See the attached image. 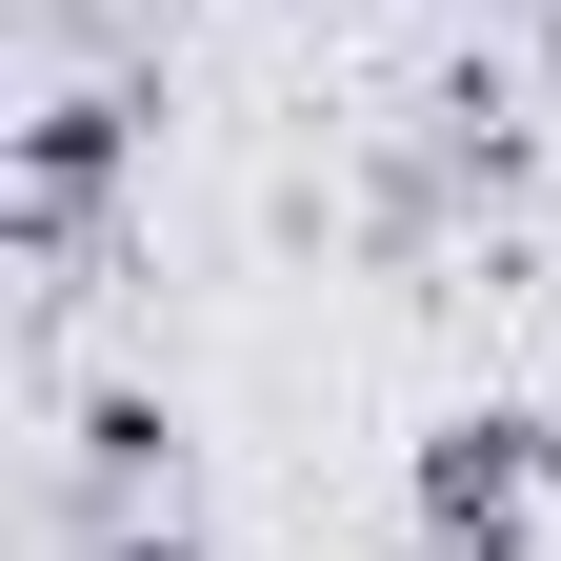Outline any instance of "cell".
Instances as JSON below:
<instances>
[{
	"mask_svg": "<svg viewBox=\"0 0 561 561\" xmlns=\"http://www.w3.org/2000/svg\"><path fill=\"white\" fill-rule=\"evenodd\" d=\"M541 502H561V421H442V442H421V522H442V541L502 561Z\"/></svg>",
	"mask_w": 561,
	"mask_h": 561,
	"instance_id": "obj_1",
	"label": "cell"
},
{
	"mask_svg": "<svg viewBox=\"0 0 561 561\" xmlns=\"http://www.w3.org/2000/svg\"><path fill=\"white\" fill-rule=\"evenodd\" d=\"M140 561H201V541H140Z\"/></svg>",
	"mask_w": 561,
	"mask_h": 561,
	"instance_id": "obj_2",
	"label": "cell"
}]
</instances>
